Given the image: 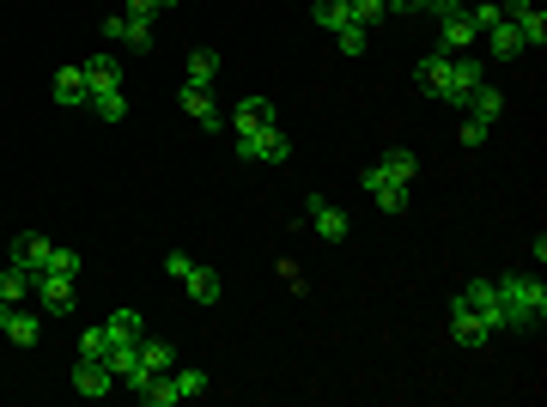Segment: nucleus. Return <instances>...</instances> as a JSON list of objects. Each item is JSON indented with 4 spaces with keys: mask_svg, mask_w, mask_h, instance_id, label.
<instances>
[{
    "mask_svg": "<svg viewBox=\"0 0 547 407\" xmlns=\"http://www.w3.org/2000/svg\"><path fill=\"white\" fill-rule=\"evenodd\" d=\"M49 256H55V243H49L43 231H19V237H13V268H25L31 280L49 268Z\"/></svg>",
    "mask_w": 547,
    "mask_h": 407,
    "instance_id": "f8f14e48",
    "label": "nucleus"
},
{
    "mask_svg": "<svg viewBox=\"0 0 547 407\" xmlns=\"http://www.w3.org/2000/svg\"><path fill=\"white\" fill-rule=\"evenodd\" d=\"M499 286V310H505V329H541L547 322V286L535 274H505Z\"/></svg>",
    "mask_w": 547,
    "mask_h": 407,
    "instance_id": "7ed1b4c3",
    "label": "nucleus"
},
{
    "mask_svg": "<svg viewBox=\"0 0 547 407\" xmlns=\"http://www.w3.org/2000/svg\"><path fill=\"white\" fill-rule=\"evenodd\" d=\"M104 37L122 43V49H152V19H140V13H110V19H104Z\"/></svg>",
    "mask_w": 547,
    "mask_h": 407,
    "instance_id": "2eb2a0df",
    "label": "nucleus"
},
{
    "mask_svg": "<svg viewBox=\"0 0 547 407\" xmlns=\"http://www.w3.org/2000/svg\"><path fill=\"white\" fill-rule=\"evenodd\" d=\"M462 110L475 116V122H487V128H493V122L505 116V92H493V86H475V92H468V104H462Z\"/></svg>",
    "mask_w": 547,
    "mask_h": 407,
    "instance_id": "412c9836",
    "label": "nucleus"
},
{
    "mask_svg": "<svg viewBox=\"0 0 547 407\" xmlns=\"http://www.w3.org/2000/svg\"><path fill=\"white\" fill-rule=\"evenodd\" d=\"M0 298H7V304H25V298H31V274L7 262V268H0Z\"/></svg>",
    "mask_w": 547,
    "mask_h": 407,
    "instance_id": "c85d7f7f",
    "label": "nucleus"
},
{
    "mask_svg": "<svg viewBox=\"0 0 547 407\" xmlns=\"http://www.w3.org/2000/svg\"><path fill=\"white\" fill-rule=\"evenodd\" d=\"M487 140V122H475V116H462V146H481Z\"/></svg>",
    "mask_w": 547,
    "mask_h": 407,
    "instance_id": "f704fd0d",
    "label": "nucleus"
},
{
    "mask_svg": "<svg viewBox=\"0 0 547 407\" xmlns=\"http://www.w3.org/2000/svg\"><path fill=\"white\" fill-rule=\"evenodd\" d=\"M304 219L317 225V237H329V243H341L347 231H353V219H347V207H335L329 195H304Z\"/></svg>",
    "mask_w": 547,
    "mask_h": 407,
    "instance_id": "1a4fd4ad",
    "label": "nucleus"
},
{
    "mask_svg": "<svg viewBox=\"0 0 547 407\" xmlns=\"http://www.w3.org/2000/svg\"><path fill=\"white\" fill-rule=\"evenodd\" d=\"M310 19H317V25H323V31H329V37H335V31H341V25H359V19H353V13H347V7H341V0H317V7H310Z\"/></svg>",
    "mask_w": 547,
    "mask_h": 407,
    "instance_id": "cd10ccee",
    "label": "nucleus"
},
{
    "mask_svg": "<svg viewBox=\"0 0 547 407\" xmlns=\"http://www.w3.org/2000/svg\"><path fill=\"white\" fill-rule=\"evenodd\" d=\"M341 7H347V13H353L359 25H377V19L389 13V0H341Z\"/></svg>",
    "mask_w": 547,
    "mask_h": 407,
    "instance_id": "473e14b6",
    "label": "nucleus"
},
{
    "mask_svg": "<svg viewBox=\"0 0 547 407\" xmlns=\"http://www.w3.org/2000/svg\"><path fill=\"white\" fill-rule=\"evenodd\" d=\"M31 298L43 316H67L73 304H80V280H67V274H37L31 280Z\"/></svg>",
    "mask_w": 547,
    "mask_h": 407,
    "instance_id": "423d86ee",
    "label": "nucleus"
},
{
    "mask_svg": "<svg viewBox=\"0 0 547 407\" xmlns=\"http://www.w3.org/2000/svg\"><path fill=\"white\" fill-rule=\"evenodd\" d=\"M499 7H505V19L517 25L523 49H547V13L535 7V0H499Z\"/></svg>",
    "mask_w": 547,
    "mask_h": 407,
    "instance_id": "6e6552de",
    "label": "nucleus"
},
{
    "mask_svg": "<svg viewBox=\"0 0 547 407\" xmlns=\"http://www.w3.org/2000/svg\"><path fill=\"white\" fill-rule=\"evenodd\" d=\"M177 110H183V116H189V122H195V128H207V134H213V128H219V122H225V116H219V104H213V92H207V86H183V92H177Z\"/></svg>",
    "mask_w": 547,
    "mask_h": 407,
    "instance_id": "dca6fc26",
    "label": "nucleus"
},
{
    "mask_svg": "<svg viewBox=\"0 0 547 407\" xmlns=\"http://www.w3.org/2000/svg\"><path fill=\"white\" fill-rule=\"evenodd\" d=\"M165 274H171V280H177V286H183V292H189L195 304H219V298H225V280H219L213 268L189 262L183 250H171V256H165Z\"/></svg>",
    "mask_w": 547,
    "mask_h": 407,
    "instance_id": "20e7f679",
    "label": "nucleus"
},
{
    "mask_svg": "<svg viewBox=\"0 0 547 407\" xmlns=\"http://www.w3.org/2000/svg\"><path fill=\"white\" fill-rule=\"evenodd\" d=\"M159 371H177V347H171V341H140V359H134L128 389H140L146 377H159Z\"/></svg>",
    "mask_w": 547,
    "mask_h": 407,
    "instance_id": "4468645a",
    "label": "nucleus"
},
{
    "mask_svg": "<svg viewBox=\"0 0 547 407\" xmlns=\"http://www.w3.org/2000/svg\"><path fill=\"white\" fill-rule=\"evenodd\" d=\"M104 322H110L116 347H140V341H146V322H140V310H110Z\"/></svg>",
    "mask_w": 547,
    "mask_h": 407,
    "instance_id": "5701e85b",
    "label": "nucleus"
},
{
    "mask_svg": "<svg viewBox=\"0 0 547 407\" xmlns=\"http://www.w3.org/2000/svg\"><path fill=\"white\" fill-rule=\"evenodd\" d=\"M80 67H86V98H92V92H110V86H122V61H116L110 49H98V55H86Z\"/></svg>",
    "mask_w": 547,
    "mask_h": 407,
    "instance_id": "f3484780",
    "label": "nucleus"
},
{
    "mask_svg": "<svg viewBox=\"0 0 547 407\" xmlns=\"http://www.w3.org/2000/svg\"><path fill=\"white\" fill-rule=\"evenodd\" d=\"M238 152L256 158V165H286V158H292V140H286L280 122H268V128H238Z\"/></svg>",
    "mask_w": 547,
    "mask_h": 407,
    "instance_id": "39448f33",
    "label": "nucleus"
},
{
    "mask_svg": "<svg viewBox=\"0 0 547 407\" xmlns=\"http://www.w3.org/2000/svg\"><path fill=\"white\" fill-rule=\"evenodd\" d=\"M213 79H219V55H213V49H189L183 86H207V92H213Z\"/></svg>",
    "mask_w": 547,
    "mask_h": 407,
    "instance_id": "b1692460",
    "label": "nucleus"
},
{
    "mask_svg": "<svg viewBox=\"0 0 547 407\" xmlns=\"http://www.w3.org/2000/svg\"><path fill=\"white\" fill-rule=\"evenodd\" d=\"M475 43H481V31H475V19H468V7H456V13L438 19V49L444 55H468Z\"/></svg>",
    "mask_w": 547,
    "mask_h": 407,
    "instance_id": "9d476101",
    "label": "nucleus"
},
{
    "mask_svg": "<svg viewBox=\"0 0 547 407\" xmlns=\"http://www.w3.org/2000/svg\"><path fill=\"white\" fill-rule=\"evenodd\" d=\"M414 177H420V152L389 146L377 165L365 171V195H371V207H383V213H408V201H414Z\"/></svg>",
    "mask_w": 547,
    "mask_h": 407,
    "instance_id": "f03ea898",
    "label": "nucleus"
},
{
    "mask_svg": "<svg viewBox=\"0 0 547 407\" xmlns=\"http://www.w3.org/2000/svg\"><path fill=\"white\" fill-rule=\"evenodd\" d=\"M86 104L98 110V122H122V116H128V98H122V86H110V92H92Z\"/></svg>",
    "mask_w": 547,
    "mask_h": 407,
    "instance_id": "bb28decb",
    "label": "nucleus"
},
{
    "mask_svg": "<svg viewBox=\"0 0 547 407\" xmlns=\"http://www.w3.org/2000/svg\"><path fill=\"white\" fill-rule=\"evenodd\" d=\"M43 274H67V280H80V274H86V262H80V250L55 243V256H49V268H43Z\"/></svg>",
    "mask_w": 547,
    "mask_h": 407,
    "instance_id": "c756f323",
    "label": "nucleus"
},
{
    "mask_svg": "<svg viewBox=\"0 0 547 407\" xmlns=\"http://www.w3.org/2000/svg\"><path fill=\"white\" fill-rule=\"evenodd\" d=\"M456 7H468V0H426V13H432V19H444V13H456Z\"/></svg>",
    "mask_w": 547,
    "mask_h": 407,
    "instance_id": "c9c22d12",
    "label": "nucleus"
},
{
    "mask_svg": "<svg viewBox=\"0 0 547 407\" xmlns=\"http://www.w3.org/2000/svg\"><path fill=\"white\" fill-rule=\"evenodd\" d=\"M171 7H177V0H128V13H140V19H159Z\"/></svg>",
    "mask_w": 547,
    "mask_h": 407,
    "instance_id": "72a5a7b5",
    "label": "nucleus"
},
{
    "mask_svg": "<svg viewBox=\"0 0 547 407\" xmlns=\"http://www.w3.org/2000/svg\"><path fill=\"white\" fill-rule=\"evenodd\" d=\"M0 335H7L13 347H37L43 341V310H25V304L0 298Z\"/></svg>",
    "mask_w": 547,
    "mask_h": 407,
    "instance_id": "0eeeda50",
    "label": "nucleus"
},
{
    "mask_svg": "<svg viewBox=\"0 0 547 407\" xmlns=\"http://www.w3.org/2000/svg\"><path fill=\"white\" fill-rule=\"evenodd\" d=\"M110 353H116V335H110V322H92V329L80 335V359H98V365H104Z\"/></svg>",
    "mask_w": 547,
    "mask_h": 407,
    "instance_id": "a878e982",
    "label": "nucleus"
},
{
    "mask_svg": "<svg viewBox=\"0 0 547 407\" xmlns=\"http://www.w3.org/2000/svg\"><path fill=\"white\" fill-rule=\"evenodd\" d=\"M414 79H420V86L438 98V104H468V92H475V86H487V67H481V55L475 49H468V55H444V49H432L420 67H414Z\"/></svg>",
    "mask_w": 547,
    "mask_h": 407,
    "instance_id": "f257e3e1",
    "label": "nucleus"
},
{
    "mask_svg": "<svg viewBox=\"0 0 547 407\" xmlns=\"http://www.w3.org/2000/svg\"><path fill=\"white\" fill-rule=\"evenodd\" d=\"M481 43H487V55H499V61H517V55H523V37H517V25H511V19L487 25V31H481Z\"/></svg>",
    "mask_w": 547,
    "mask_h": 407,
    "instance_id": "aec40b11",
    "label": "nucleus"
},
{
    "mask_svg": "<svg viewBox=\"0 0 547 407\" xmlns=\"http://www.w3.org/2000/svg\"><path fill=\"white\" fill-rule=\"evenodd\" d=\"M171 377H177V395H183V401H195V395H207V371H195V365H177Z\"/></svg>",
    "mask_w": 547,
    "mask_h": 407,
    "instance_id": "7c9ffc66",
    "label": "nucleus"
},
{
    "mask_svg": "<svg viewBox=\"0 0 547 407\" xmlns=\"http://www.w3.org/2000/svg\"><path fill=\"white\" fill-rule=\"evenodd\" d=\"M396 13H426V0H389Z\"/></svg>",
    "mask_w": 547,
    "mask_h": 407,
    "instance_id": "e433bc0d",
    "label": "nucleus"
},
{
    "mask_svg": "<svg viewBox=\"0 0 547 407\" xmlns=\"http://www.w3.org/2000/svg\"><path fill=\"white\" fill-rule=\"evenodd\" d=\"M55 104H61V110H80V104H86V67H80V61H67V67L55 73Z\"/></svg>",
    "mask_w": 547,
    "mask_h": 407,
    "instance_id": "6ab92c4d",
    "label": "nucleus"
},
{
    "mask_svg": "<svg viewBox=\"0 0 547 407\" xmlns=\"http://www.w3.org/2000/svg\"><path fill=\"white\" fill-rule=\"evenodd\" d=\"M450 341H456V347H487V341H493V329H487V322L468 310L462 298H450Z\"/></svg>",
    "mask_w": 547,
    "mask_h": 407,
    "instance_id": "ddd939ff",
    "label": "nucleus"
},
{
    "mask_svg": "<svg viewBox=\"0 0 547 407\" xmlns=\"http://www.w3.org/2000/svg\"><path fill=\"white\" fill-rule=\"evenodd\" d=\"M335 43H341V55H365V43H371V25H341V31H335Z\"/></svg>",
    "mask_w": 547,
    "mask_h": 407,
    "instance_id": "2f4dec72",
    "label": "nucleus"
},
{
    "mask_svg": "<svg viewBox=\"0 0 547 407\" xmlns=\"http://www.w3.org/2000/svg\"><path fill=\"white\" fill-rule=\"evenodd\" d=\"M73 389H80L86 401H104V395L116 389V377H110V365H98V359H80V365H73Z\"/></svg>",
    "mask_w": 547,
    "mask_h": 407,
    "instance_id": "a211bd4d",
    "label": "nucleus"
},
{
    "mask_svg": "<svg viewBox=\"0 0 547 407\" xmlns=\"http://www.w3.org/2000/svg\"><path fill=\"white\" fill-rule=\"evenodd\" d=\"M456 298H462L468 310H475V316L487 322V329H493V335L505 329V310H499V286H493V280H468V286H462Z\"/></svg>",
    "mask_w": 547,
    "mask_h": 407,
    "instance_id": "9b49d317",
    "label": "nucleus"
},
{
    "mask_svg": "<svg viewBox=\"0 0 547 407\" xmlns=\"http://www.w3.org/2000/svg\"><path fill=\"white\" fill-rule=\"evenodd\" d=\"M134 395H140L146 407H177V401H183V395H177V377H171V371H159V377H146V383H140Z\"/></svg>",
    "mask_w": 547,
    "mask_h": 407,
    "instance_id": "393cba45",
    "label": "nucleus"
},
{
    "mask_svg": "<svg viewBox=\"0 0 547 407\" xmlns=\"http://www.w3.org/2000/svg\"><path fill=\"white\" fill-rule=\"evenodd\" d=\"M268 122H280L268 98H238V110H231V128H268Z\"/></svg>",
    "mask_w": 547,
    "mask_h": 407,
    "instance_id": "4be33fe9",
    "label": "nucleus"
}]
</instances>
